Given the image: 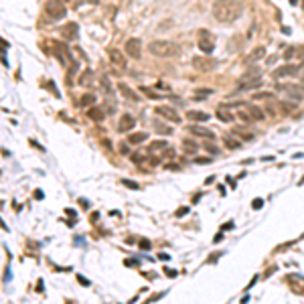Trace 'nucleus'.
Listing matches in <instances>:
<instances>
[{"label":"nucleus","mask_w":304,"mask_h":304,"mask_svg":"<svg viewBox=\"0 0 304 304\" xmlns=\"http://www.w3.org/2000/svg\"><path fill=\"white\" fill-rule=\"evenodd\" d=\"M187 213H189V207H181L177 211V217H183V215H187Z\"/></svg>","instance_id":"nucleus-35"},{"label":"nucleus","mask_w":304,"mask_h":304,"mask_svg":"<svg viewBox=\"0 0 304 304\" xmlns=\"http://www.w3.org/2000/svg\"><path fill=\"white\" fill-rule=\"evenodd\" d=\"M213 16L219 23H233L241 14V4L239 0H215L213 2Z\"/></svg>","instance_id":"nucleus-1"},{"label":"nucleus","mask_w":304,"mask_h":304,"mask_svg":"<svg viewBox=\"0 0 304 304\" xmlns=\"http://www.w3.org/2000/svg\"><path fill=\"white\" fill-rule=\"evenodd\" d=\"M282 33H284V35H290V33H292V31H290L288 27H282Z\"/></svg>","instance_id":"nucleus-41"},{"label":"nucleus","mask_w":304,"mask_h":304,"mask_svg":"<svg viewBox=\"0 0 304 304\" xmlns=\"http://www.w3.org/2000/svg\"><path fill=\"white\" fill-rule=\"evenodd\" d=\"M251 207H254V209H260V207H262V199H255V201H254V205H251Z\"/></svg>","instance_id":"nucleus-39"},{"label":"nucleus","mask_w":304,"mask_h":304,"mask_svg":"<svg viewBox=\"0 0 304 304\" xmlns=\"http://www.w3.org/2000/svg\"><path fill=\"white\" fill-rule=\"evenodd\" d=\"M203 148H205V150H209V152H213V154L217 152V148H215V146H211V144H205Z\"/></svg>","instance_id":"nucleus-38"},{"label":"nucleus","mask_w":304,"mask_h":304,"mask_svg":"<svg viewBox=\"0 0 304 304\" xmlns=\"http://www.w3.org/2000/svg\"><path fill=\"white\" fill-rule=\"evenodd\" d=\"M63 2H65V0H63Z\"/></svg>","instance_id":"nucleus-47"},{"label":"nucleus","mask_w":304,"mask_h":304,"mask_svg":"<svg viewBox=\"0 0 304 304\" xmlns=\"http://www.w3.org/2000/svg\"><path fill=\"white\" fill-rule=\"evenodd\" d=\"M140 91H144V93H146L148 97H154V100H158V97H160V95H158V93H154L152 89H148V87H140Z\"/></svg>","instance_id":"nucleus-31"},{"label":"nucleus","mask_w":304,"mask_h":304,"mask_svg":"<svg viewBox=\"0 0 304 304\" xmlns=\"http://www.w3.org/2000/svg\"><path fill=\"white\" fill-rule=\"evenodd\" d=\"M156 114L162 116V118H166V120H170V122H174V124L181 122V116L174 112V108H166V106H162V108H156Z\"/></svg>","instance_id":"nucleus-9"},{"label":"nucleus","mask_w":304,"mask_h":304,"mask_svg":"<svg viewBox=\"0 0 304 304\" xmlns=\"http://www.w3.org/2000/svg\"><path fill=\"white\" fill-rule=\"evenodd\" d=\"M148 51H150L152 55H156V57H174V55L178 53V47L177 43L173 41H152L150 45H148Z\"/></svg>","instance_id":"nucleus-2"},{"label":"nucleus","mask_w":304,"mask_h":304,"mask_svg":"<svg viewBox=\"0 0 304 304\" xmlns=\"http://www.w3.org/2000/svg\"><path fill=\"white\" fill-rule=\"evenodd\" d=\"M146 138H148V134H146V132H136V134H130L128 142H130L132 146H136V144H142Z\"/></svg>","instance_id":"nucleus-19"},{"label":"nucleus","mask_w":304,"mask_h":304,"mask_svg":"<svg viewBox=\"0 0 304 304\" xmlns=\"http://www.w3.org/2000/svg\"><path fill=\"white\" fill-rule=\"evenodd\" d=\"M302 87H304V79H302Z\"/></svg>","instance_id":"nucleus-44"},{"label":"nucleus","mask_w":304,"mask_h":304,"mask_svg":"<svg viewBox=\"0 0 304 304\" xmlns=\"http://www.w3.org/2000/svg\"><path fill=\"white\" fill-rule=\"evenodd\" d=\"M134 124H136L134 116H130V114H124L122 118H120L118 130H120V132H128V130H132V128H134Z\"/></svg>","instance_id":"nucleus-12"},{"label":"nucleus","mask_w":304,"mask_h":304,"mask_svg":"<svg viewBox=\"0 0 304 304\" xmlns=\"http://www.w3.org/2000/svg\"><path fill=\"white\" fill-rule=\"evenodd\" d=\"M193 67H195L197 71H203V73H207V71H213L217 67V61L211 57H207V55L203 53V57H193Z\"/></svg>","instance_id":"nucleus-4"},{"label":"nucleus","mask_w":304,"mask_h":304,"mask_svg":"<svg viewBox=\"0 0 304 304\" xmlns=\"http://www.w3.org/2000/svg\"><path fill=\"white\" fill-rule=\"evenodd\" d=\"M189 132L195 134V136H199V138H207V140L215 138V132H213V130H209V128H205V126H197V124L189 126Z\"/></svg>","instance_id":"nucleus-7"},{"label":"nucleus","mask_w":304,"mask_h":304,"mask_svg":"<svg viewBox=\"0 0 304 304\" xmlns=\"http://www.w3.org/2000/svg\"><path fill=\"white\" fill-rule=\"evenodd\" d=\"M247 114H250L251 120H255V122H264V118H266L264 112L260 108H255V106H250V108H247Z\"/></svg>","instance_id":"nucleus-20"},{"label":"nucleus","mask_w":304,"mask_h":304,"mask_svg":"<svg viewBox=\"0 0 304 304\" xmlns=\"http://www.w3.org/2000/svg\"><path fill=\"white\" fill-rule=\"evenodd\" d=\"M296 53H298V57H300V55H304V47H302V49L298 47V49H296Z\"/></svg>","instance_id":"nucleus-42"},{"label":"nucleus","mask_w":304,"mask_h":304,"mask_svg":"<svg viewBox=\"0 0 304 304\" xmlns=\"http://www.w3.org/2000/svg\"><path fill=\"white\" fill-rule=\"evenodd\" d=\"M237 118H241L243 122H251V116L245 114V112H237Z\"/></svg>","instance_id":"nucleus-32"},{"label":"nucleus","mask_w":304,"mask_h":304,"mask_svg":"<svg viewBox=\"0 0 304 304\" xmlns=\"http://www.w3.org/2000/svg\"><path fill=\"white\" fill-rule=\"evenodd\" d=\"M294 53H296V49H294V47H290V49H286V51H284V59H290V57H292Z\"/></svg>","instance_id":"nucleus-33"},{"label":"nucleus","mask_w":304,"mask_h":304,"mask_svg":"<svg viewBox=\"0 0 304 304\" xmlns=\"http://www.w3.org/2000/svg\"><path fill=\"white\" fill-rule=\"evenodd\" d=\"M302 67H304V61H302Z\"/></svg>","instance_id":"nucleus-45"},{"label":"nucleus","mask_w":304,"mask_h":304,"mask_svg":"<svg viewBox=\"0 0 304 304\" xmlns=\"http://www.w3.org/2000/svg\"><path fill=\"white\" fill-rule=\"evenodd\" d=\"M254 79H262V71H260V69L245 71V73L239 77V81H254ZM239 81H237V83H239Z\"/></svg>","instance_id":"nucleus-18"},{"label":"nucleus","mask_w":304,"mask_h":304,"mask_svg":"<svg viewBox=\"0 0 304 304\" xmlns=\"http://www.w3.org/2000/svg\"><path fill=\"white\" fill-rule=\"evenodd\" d=\"M233 136H237L239 140H245V142H251V140L255 138L251 132H247V130H243V128H233Z\"/></svg>","instance_id":"nucleus-15"},{"label":"nucleus","mask_w":304,"mask_h":304,"mask_svg":"<svg viewBox=\"0 0 304 304\" xmlns=\"http://www.w3.org/2000/svg\"><path fill=\"white\" fill-rule=\"evenodd\" d=\"M187 118L195 120V122H207L209 114H205V112H187Z\"/></svg>","instance_id":"nucleus-22"},{"label":"nucleus","mask_w":304,"mask_h":304,"mask_svg":"<svg viewBox=\"0 0 304 304\" xmlns=\"http://www.w3.org/2000/svg\"><path fill=\"white\" fill-rule=\"evenodd\" d=\"M124 49H126V53L130 55V57L134 59H140V53H142V45H140V39H128L126 45H124Z\"/></svg>","instance_id":"nucleus-6"},{"label":"nucleus","mask_w":304,"mask_h":304,"mask_svg":"<svg viewBox=\"0 0 304 304\" xmlns=\"http://www.w3.org/2000/svg\"><path fill=\"white\" fill-rule=\"evenodd\" d=\"M122 185L124 187H128V189H140V187H138V183H134V181H130V178H122Z\"/></svg>","instance_id":"nucleus-29"},{"label":"nucleus","mask_w":304,"mask_h":304,"mask_svg":"<svg viewBox=\"0 0 304 304\" xmlns=\"http://www.w3.org/2000/svg\"><path fill=\"white\" fill-rule=\"evenodd\" d=\"M166 276H170V278H174V276H177V272H173V270H166Z\"/></svg>","instance_id":"nucleus-40"},{"label":"nucleus","mask_w":304,"mask_h":304,"mask_svg":"<svg viewBox=\"0 0 304 304\" xmlns=\"http://www.w3.org/2000/svg\"><path fill=\"white\" fill-rule=\"evenodd\" d=\"M91 83H93V71L85 69L83 73H81V77H79V85L81 87H87V85H91Z\"/></svg>","instance_id":"nucleus-17"},{"label":"nucleus","mask_w":304,"mask_h":304,"mask_svg":"<svg viewBox=\"0 0 304 304\" xmlns=\"http://www.w3.org/2000/svg\"><path fill=\"white\" fill-rule=\"evenodd\" d=\"M217 118H219L221 122L229 124V122H233V120H235V116H233V114H229L225 108H219V110H217Z\"/></svg>","instance_id":"nucleus-21"},{"label":"nucleus","mask_w":304,"mask_h":304,"mask_svg":"<svg viewBox=\"0 0 304 304\" xmlns=\"http://www.w3.org/2000/svg\"><path fill=\"white\" fill-rule=\"evenodd\" d=\"M140 247H142V250H148V247H150V241H148V239H142V241H140Z\"/></svg>","instance_id":"nucleus-37"},{"label":"nucleus","mask_w":304,"mask_h":304,"mask_svg":"<svg viewBox=\"0 0 304 304\" xmlns=\"http://www.w3.org/2000/svg\"><path fill=\"white\" fill-rule=\"evenodd\" d=\"M302 4H304V0H302Z\"/></svg>","instance_id":"nucleus-46"},{"label":"nucleus","mask_w":304,"mask_h":304,"mask_svg":"<svg viewBox=\"0 0 304 304\" xmlns=\"http://www.w3.org/2000/svg\"><path fill=\"white\" fill-rule=\"evenodd\" d=\"M262 85V79H254V81H239L235 85V93H241V91H251V89L260 87Z\"/></svg>","instance_id":"nucleus-11"},{"label":"nucleus","mask_w":304,"mask_h":304,"mask_svg":"<svg viewBox=\"0 0 304 304\" xmlns=\"http://www.w3.org/2000/svg\"><path fill=\"white\" fill-rule=\"evenodd\" d=\"M199 49L203 51L205 55H209V53H213V49H215V45H213L211 41H203V39H201V43H199Z\"/></svg>","instance_id":"nucleus-24"},{"label":"nucleus","mask_w":304,"mask_h":304,"mask_svg":"<svg viewBox=\"0 0 304 304\" xmlns=\"http://www.w3.org/2000/svg\"><path fill=\"white\" fill-rule=\"evenodd\" d=\"M118 89L122 91V95L126 97V100H130V101H138V100H140V97H138V93H134V91H132V89L128 87L126 83H118Z\"/></svg>","instance_id":"nucleus-13"},{"label":"nucleus","mask_w":304,"mask_h":304,"mask_svg":"<svg viewBox=\"0 0 304 304\" xmlns=\"http://www.w3.org/2000/svg\"><path fill=\"white\" fill-rule=\"evenodd\" d=\"M223 140H225V146H227L229 150H235V148H239V142H237V140H233L231 136H225Z\"/></svg>","instance_id":"nucleus-26"},{"label":"nucleus","mask_w":304,"mask_h":304,"mask_svg":"<svg viewBox=\"0 0 304 304\" xmlns=\"http://www.w3.org/2000/svg\"><path fill=\"white\" fill-rule=\"evenodd\" d=\"M45 12H47V16H49V18L61 20V18H65V14H67V8L63 6L61 2H57V0H51V2H47Z\"/></svg>","instance_id":"nucleus-3"},{"label":"nucleus","mask_w":304,"mask_h":304,"mask_svg":"<svg viewBox=\"0 0 304 304\" xmlns=\"http://www.w3.org/2000/svg\"><path fill=\"white\" fill-rule=\"evenodd\" d=\"M142 154H132V162H142Z\"/></svg>","instance_id":"nucleus-36"},{"label":"nucleus","mask_w":304,"mask_h":304,"mask_svg":"<svg viewBox=\"0 0 304 304\" xmlns=\"http://www.w3.org/2000/svg\"><path fill=\"white\" fill-rule=\"evenodd\" d=\"M288 2L292 4V6H296V4H298V0H288Z\"/></svg>","instance_id":"nucleus-43"},{"label":"nucleus","mask_w":304,"mask_h":304,"mask_svg":"<svg viewBox=\"0 0 304 304\" xmlns=\"http://www.w3.org/2000/svg\"><path fill=\"white\" fill-rule=\"evenodd\" d=\"M270 97H274V93H254V100H270Z\"/></svg>","instance_id":"nucleus-30"},{"label":"nucleus","mask_w":304,"mask_h":304,"mask_svg":"<svg viewBox=\"0 0 304 304\" xmlns=\"http://www.w3.org/2000/svg\"><path fill=\"white\" fill-rule=\"evenodd\" d=\"M77 282H79V284H83V286H89V284H91V282H89L87 278H83V276H77Z\"/></svg>","instance_id":"nucleus-34"},{"label":"nucleus","mask_w":304,"mask_h":304,"mask_svg":"<svg viewBox=\"0 0 304 304\" xmlns=\"http://www.w3.org/2000/svg\"><path fill=\"white\" fill-rule=\"evenodd\" d=\"M183 150L189 152V154H195L197 150H199V144L193 142V140H185V142H183Z\"/></svg>","instance_id":"nucleus-23"},{"label":"nucleus","mask_w":304,"mask_h":304,"mask_svg":"<svg viewBox=\"0 0 304 304\" xmlns=\"http://www.w3.org/2000/svg\"><path fill=\"white\" fill-rule=\"evenodd\" d=\"M302 71V65H294V63H286V65H282V67H278L276 71H274V77L276 79H282V77H294V75H298Z\"/></svg>","instance_id":"nucleus-5"},{"label":"nucleus","mask_w":304,"mask_h":304,"mask_svg":"<svg viewBox=\"0 0 304 304\" xmlns=\"http://www.w3.org/2000/svg\"><path fill=\"white\" fill-rule=\"evenodd\" d=\"M150 152H160V150H168V142H164V140H162V142H152L150 146Z\"/></svg>","instance_id":"nucleus-25"},{"label":"nucleus","mask_w":304,"mask_h":304,"mask_svg":"<svg viewBox=\"0 0 304 304\" xmlns=\"http://www.w3.org/2000/svg\"><path fill=\"white\" fill-rule=\"evenodd\" d=\"M77 24L75 23H67V24H63L61 28H59V33H61V37L63 39H67V41H73V39L77 37Z\"/></svg>","instance_id":"nucleus-10"},{"label":"nucleus","mask_w":304,"mask_h":304,"mask_svg":"<svg viewBox=\"0 0 304 304\" xmlns=\"http://www.w3.org/2000/svg\"><path fill=\"white\" fill-rule=\"evenodd\" d=\"M87 118L100 124V122H104L106 114H104V110H101V108H89V110H87Z\"/></svg>","instance_id":"nucleus-14"},{"label":"nucleus","mask_w":304,"mask_h":304,"mask_svg":"<svg viewBox=\"0 0 304 304\" xmlns=\"http://www.w3.org/2000/svg\"><path fill=\"white\" fill-rule=\"evenodd\" d=\"M156 126H154V130L158 132V134H173V128H166V126H160L158 122H154Z\"/></svg>","instance_id":"nucleus-28"},{"label":"nucleus","mask_w":304,"mask_h":304,"mask_svg":"<svg viewBox=\"0 0 304 304\" xmlns=\"http://www.w3.org/2000/svg\"><path fill=\"white\" fill-rule=\"evenodd\" d=\"M91 104H95V95L93 93H85L81 97V106H91Z\"/></svg>","instance_id":"nucleus-27"},{"label":"nucleus","mask_w":304,"mask_h":304,"mask_svg":"<svg viewBox=\"0 0 304 304\" xmlns=\"http://www.w3.org/2000/svg\"><path fill=\"white\" fill-rule=\"evenodd\" d=\"M266 57V49H264V47H255L254 51H251L250 55H247V61H260V59H264Z\"/></svg>","instance_id":"nucleus-16"},{"label":"nucleus","mask_w":304,"mask_h":304,"mask_svg":"<svg viewBox=\"0 0 304 304\" xmlns=\"http://www.w3.org/2000/svg\"><path fill=\"white\" fill-rule=\"evenodd\" d=\"M110 63L116 67V69H126V59L122 57V53H120L118 49H110Z\"/></svg>","instance_id":"nucleus-8"}]
</instances>
